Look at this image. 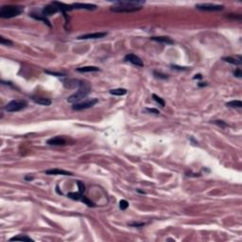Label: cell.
I'll use <instances>...</instances> for the list:
<instances>
[{
  "instance_id": "cb8c5ba5",
  "label": "cell",
  "mask_w": 242,
  "mask_h": 242,
  "mask_svg": "<svg viewBox=\"0 0 242 242\" xmlns=\"http://www.w3.org/2000/svg\"><path fill=\"white\" fill-rule=\"evenodd\" d=\"M80 201H81L82 202H84L85 204H87L88 206H90V207H94L95 206V203L93 202V201H91L89 199H87L86 197H84L83 195L81 196V198H80Z\"/></svg>"
},
{
  "instance_id": "277c9868",
  "label": "cell",
  "mask_w": 242,
  "mask_h": 242,
  "mask_svg": "<svg viewBox=\"0 0 242 242\" xmlns=\"http://www.w3.org/2000/svg\"><path fill=\"white\" fill-rule=\"evenodd\" d=\"M27 107V101L25 100H12L11 102H9L5 110L7 112L13 113V112H19V111L23 110L24 108Z\"/></svg>"
},
{
  "instance_id": "603a6c76",
  "label": "cell",
  "mask_w": 242,
  "mask_h": 242,
  "mask_svg": "<svg viewBox=\"0 0 242 242\" xmlns=\"http://www.w3.org/2000/svg\"><path fill=\"white\" fill-rule=\"evenodd\" d=\"M152 98H153V99L155 100L157 103H159V105H161L162 107H164V105H166V103H164V101L163 99H161L160 96H158L155 95V94H153V95H152Z\"/></svg>"
},
{
  "instance_id": "1f68e13d",
  "label": "cell",
  "mask_w": 242,
  "mask_h": 242,
  "mask_svg": "<svg viewBox=\"0 0 242 242\" xmlns=\"http://www.w3.org/2000/svg\"><path fill=\"white\" fill-rule=\"evenodd\" d=\"M146 111L148 113H151V114H160V112H159L157 109H154V108H146Z\"/></svg>"
},
{
  "instance_id": "7c38bea8",
  "label": "cell",
  "mask_w": 242,
  "mask_h": 242,
  "mask_svg": "<svg viewBox=\"0 0 242 242\" xmlns=\"http://www.w3.org/2000/svg\"><path fill=\"white\" fill-rule=\"evenodd\" d=\"M64 82V85L66 88H75V87H80L81 80H74V79H68V80H62Z\"/></svg>"
},
{
  "instance_id": "8992f818",
  "label": "cell",
  "mask_w": 242,
  "mask_h": 242,
  "mask_svg": "<svg viewBox=\"0 0 242 242\" xmlns=\"http://www.w3.org/2000/svg\"><path fill=\"white\" fill-rule=\"evenodd\" d=\"M196 8L200 11H205V12H217L223 9L222 5H216V4H197Z\"/></svg>"
},
{
  "instance_id": "4dcf8cb0",
  "label": "cell",
  "mask_w": 242,
  "mask_h": 242,
  "mask_svg": "<svg viewBox=\"0 0 242 242\" xmlns=\"http://www.w3.org/2000/svg\"><path fill=\"white\" fill-rule=\"evenodd\" d=\"M45 72L47 74H49V75H53V76H56V77H64V76H65V74L56 73V72H51V71H48V70H45Z\"/></svg>"
},
{
  "instance_id": "484cf974",
  "label": "cell",
  "mask_w": 242,
  "mask_h": 242,
  "mask_svg": "<svg viewBox=\"0 0 242 242\" xmlns=\"http://www.w3.org/2000/svg\"><path fill=\"white\" fill-rule=\"evenodd\" d=\"M153 74H154V76H155L156 78H158V79H163V80H167V79H168V76H167V75L163 74V73H161V72L154 71V72H153Z\"/></svg>"
},
{
  "instance_id": "ffe728a7",
  "label": "cell",
  "mask_w": 242,
  "mask_h": 242,
  "mask_svg": "<svg viewBox=\"0 0 242 242\" xmlns=\"http://www.w3.org/2000/svg\"><path fill=\"white\" fill-rule=\"evenodd\" d=\"M110 94L114 95V96H124L127 94V90L124 88L112 89V90H110Z\"/></svg>"
},
{
  "instance_id": "d590c367",
  "label": "cell",
  "mask_w": 242,
  "mask_h": 242,
  "mask_svg": "<svg viewBox=\"0 0 242 242\" xmlns=\"http://www.w3.org/2000/svg\"><path fill=\"white\" fill-rule=\"evenodd\" d=\"M202 78V76L201 75V74H198V75H195V77L193 79L194 80H197V79H201Z\"/></svg>"
},
{
  "instance_id": "d6a6232c",
  "label": "cell",
  "mask_w": 242,
  "mask_h": 242,
  "mask_svg": "<svg viewBox=\"0 0 242 242\" xmlns=\"http://www.w3.org/2000/svg\"><path fill=\"white\" fill-rule=\"evenodd\" d=\"M234 75L235 76V77H238V78H241V76H242V74H241V70L238 68V69H236L235 72H234Z\"/></svg>"
},
{
  "instance_id": "7a4b0ae2",
  "label": "cell",
  "mask_w": 242,
  "mask_h": 242,
  "mask_svg": "<svg viewBox=\"0 0 242 242\" xmlns=\"http://www.w3.org/2000/svg\"><path fill=\"white\" fill-rule=\"evenodd\" d=\"M91 92V87L88 83L86 82L81 81L80 85L79 87V90L76 92L75 94H73L72 96H70L68 99H67V101L69 103H79L80 100H82L83 99H85L87 96L89 95V93Z\"/></svg>"
},
{
  "instance_id": "52a82bcc",
  "label": "cell",
  "mask_w": 242,
  "mask_h": 242,
  "mask_svg": "<svg viewBox=\"0 0 242 242\" xmlns=\"http://www.w3.org/2000/svg\"><path fill=\"white\" fill-rule=\"evenodd\" d=\"M58 12H60L59 11V9L57 8V6L54 4V3H50V4H48L46 5V7H43V9H42V14L43 16H49V15H52V14H54Z\"/></svg>"
},
{
  "instance_id": "8d00e7d4",
  "label": "cell",
  "mask_w": 242,
  "mask_h": 242,
  "mask_svg": "<svg viewBox=\"0 0 242 242\" xmlns=\"http://www.w3.org/2000/svg\"><path fill=\"white\" fill-rule=\"evenodd\" d=\"M198 85H199L200 87H202V86H206L207 83H206V82H200V83L198 84Z\"/></svg>"
},
{
  "instance_id": "4316f807",
  "label": "cell",
  "mask_w": 242,
  "mask_h": 242,
  "mask_svg": "<svg viewBox=\"0 0 242 242\" xmlns=\"http://www.w3.org/2000/svg\"><path fill=\"white\" fill-rule=\"evenodd\" d=\"M130 227H136V228H141V227H144L146 225L145 222H130V223L128 224Z\"/></svg>"
},
{
  "instance_id": "2e32d148",
  "label": "cell",
  "mask_w": 242,
  "mask_h": 242,
  "mask_svg": "<svg viewBox=\"0 0 242 242\" xmlns=\"http://www.w3.org/2000/svg\"><path fill=\"white\" fill-rule=\"evenodd\" d=\"M78 72H80V73H86V72H99L100 71L99 67L96 66H83V67H78L76 69Z\"/></svg>"
},
{
  "instance_id": "44dd1931",
  "label": "cell",
  "mask_w": 242,
  "mask_h": 242,
  "mask_svg": "<svg viewBox=\"0 0 242 242\" xmlns=\"http://www.w3.org/2000/svg\"><path fill=\"white\" fill-rule=\"evenodd\" d=\"M226 106L232 108H242V102L240 100H232L230 102H227Z\"/></svg>"
},
{
  "instance_id": "7402d4cb",
  "label": "cell",
  "mask_w": 242,
  "mask_h": 242,
  "mask_svg": "<svg viewBox=\"0 0 242 242\" xmlns=\"http://www.w3.org/2000/svg\"><path fill=\"white\" fill-rule=\"evenodd\" d=\"M83 195V194H81V193H80V192H70V193H68V194H67V197L68 198H70V199H72V200H76V201H79V200H80V198H81V196Z\"/></svg>"
},
{
  "instance_id": "5bb4252c",
  "label": "cell",
  "mask_w": 242,
  "mask_h": 242,
  "mask_svg": "<svg viewBox=\"0 0 242 242\" xmlns=\"http://www.w3.org/2000/svg\"><path fill=\"white\" fill-rule=\"evenodd\" d=\"M151 39L152 41H155L158 43H166V45H173L174 41L171 40L169 37L167 36H160V37H151Z\"/></svg>"
},
{
  "instance_id": "ac0fdd59",
  "label": "cell",
  "mask_w": 242,
  "mask_h": 242,
  "mask_svg": "<svg viewBox=\"0 0 242 242\" xmlns=\"http://www.w3.org/2000/svg\"><path fill=\"white\" fill-rule=\"evenodd\" d=\"M30 16H31L32 18L36 19V20H40V21H43V22L45 23V24H46V25H47L48 27H51V25H50L49 21H48L47 19H46V16H43V14H42V15H39V14H35V13H30Z\"/></svg>"
},
{
  "instance_id": "836d02e7",
  "label": "cell",
  "mask_w": 242,
  "mask_h": 242,
  "mask_svg": "<svg viewBox=\"0 0 242 242\" xmlns=\"http://www.w3.org/2000/svg\"><path fill=\"white\" fill-rule=\"evenodd\" d=\"M173 67V69H178V70H187V67H181V66H177V65H171Z\"/></svg>"
},
{
  "instance_id": "30bf717a",
  "label": "cell",
  "mask_w": 242,
  "mask_h": 242,
  "mask_svg": "<svg viewBox=\"0 0 242 242\" xmlns=\"http://www.w3.org/2000/svg\"><path fill=\"white\" fill-rule=\"evenodd\" d=\"M46 174L47 175H64V176H69V175H73L71 172L64 170V169H59V168H51L48 169V170L45 171Z\"/></svg>"
},
{
  "instance_id": "e575fe53",
  "label": "cell",
  "mask_w": 242,
  "mask_h": 242,
  "mask_svg": "<svg viewBox=\"0 0 242 242\" xmlns=\"http://www.w3.org/2000/svg\"><path fill=\"white\" fill-rule=\"evenodd\" d=\"M25 180L26 181H32L33 180V177L32 176H30V175H27V176H25Z\"/></svg>"
},
{
  "instance_id": "83f0119b",
  "label": "cell",
  "mask_w": 242,
  "mask_h": 242,
  "mask_svg": "<svg viewBox=\"0 0 242 242\" xmlns=\"http://www.w3.org/2000/svg\"><path fill=\"white\" fill-rule=\"evenodd\" d=\"M0 43H1L2 45H6V46H12V41H9V40L5 39L4 37H1V38H0Z\"/></svg>"
},
{
  "instance_id": "f546056e",
  "label": "cell",
  "mask_w": 242,
  "mask_h": 242,
  "mask_svg": "<svg viewBox=\"0 0 242 242\" xmlns=\"http://www.w3.org/2000/svg\"><path fill=\"white\" fill-rule=\"evenodd\" d=\"M77 183H78V186H79V192L81 193V194H83V192L85 191V186L83 185V183H81L80 181H79Z\"/></svg>"
},
{
  "instance_id": "9c48e42d",
  "label": "cell",
  "mask_w": 242,
  "mask_h": 242,
  "mask_svg": "<svg viewBox=\"0 0 242 242\" xmlns=\"http://www.w3.org/2000/svg\"><path fill=\"white\" fill-rule=\"evenodd\" d=\"M107 35L106 32H95V33H88V34H83L78 37L79 40H87V39H100Z\"/></svg>"
},
{
  "instance_id": "5b68a950",
  "label": "cell",
  "mask_w": 242,
  "mask_h": 242,
  "mask_svg": "<svg viewBox=\"0 0 242 242\" xmlns=\"http://www.w3.org/2000/svg\"><path fill=\"white\" fill-rule=\"evenodd\" d=\"M99 102V100L96 99H89V100H86V101H83V102H79V103H75L72 106V108L73 110H76V111H80V110H83V109H88V108H91L93 107L95 104H96Z\"/></svg>"
},
{
  "instance_id": "9a60e30c",
  "label": "cell",
  "mask_w": 242,
  "mask_h": 242,
  "mask_svg": "<svg viewBox=\"0 0 242 242\" xmlns=\"http://www.w3.org/2000/svg\"><path fill=\"white\" fill-rule=\"evenodd\" d=\"M32 100L34 101L35 103L39 105H43V106H48L52 103V101L49 99H46V98H32Z\"/></svg>"
},
{
  "instance_id": "4fadbf2b",
  "label": "cell",
  "mask_w": 242,
  "mask_h": 242,
  "mask_svg": "<svg viewBox=\"0 0 242 242\" xmlns=\"http://www.w3.org/2000/svg\"><path fill=\"white\" fill-rule=\"evenodd\" d=\"M47 144L52 145V146H64V145L66 144V141H65V139H64L62 137L56 136V137H53L49 140H47Z\"/></svg>"
},
{
  "instance_id": "e0dca14e",
  "label": "cell",
  "mask_w": 242,
  "mask_h": 242,
  "mask_svg": "<svg viewBox=\"0 0 242 242\" xmlns=\"http://www.w3.org/2000/svg\"><path fill=\"white\" fill-rule=\"evenodd\" d=\"M222 60L229 62V64H235V65H240L241 64V57L238 56V60L236 59H234V58H231V57H224L222 58Z\"/></svg>"
},
{
  "instance_id": "8fae6325",
  "label": "cell",
  "mask_w": 242,
  "mask_h": 242,
  "mask_svg": "<svg viewBox=\"0 0 242 242\" xmlns=\"http://www.w3.org/2000/svg\"><path fill=\"white\" fill-rule=\"evenodd\" d=\"M72 9H88V11H94L96 9V5L93 4H82V3H75L71 5Z\"/></svg>"
},
{
  "instance_id": "d6986e66",
  "label": "cell",
  "mask_w": 242,
  "mask_h": 242,
  "mask_svg": "<svg viewBox=\"0 0 242 242\" xmlns=\"http://www.w3.org/2000/svg\"><path fill=\"white\" fill-rule=\"evenodd\" d=\"M9 240L11 241H33L32 238H28V236H27V235H23L13 236V238H12Z\"/></svg>"
},
{
  "instance_id": "3957f363",
  "label": "cell",
  "mask_w": 242,
  "mask_h": 242,
  "mask_svg": "<svg viewBox=\"0 0 242 242\" xmlns=\"http://www.w3.org/2000/svg\"><path fill=\"white\" fill-rule=\"evenodd\" d=\"M24 11L23 7L18 6H3L0 9V17L1 18H12L19 15Z\"/></svg>"
},
{
  "instance_id": "d4e9b609",
  "label": "cell",
  "mask_w": 242,
  "mask_h": 242,
  "mask_svg": "<svg viewBox=\"0 0 242 242\" xmlns=\"http://www.w3.org/2000/svg\"><path fill=\"white\" fill-rule=\"evenodd\" d=\"M129 207V202L125 200H121L119 201V208L121 210H126Z\"/></svg>"
},
{
  "instance_id": "6da1fadb",
  "label": "cell",
  "mask_w": 242,
  "mask_h": 242,
  "mask_svg": "<svg viewBox=\"0 0 242 242\" xmlns=\"http://www.w3.org/2000/svg\"><path fill=\"white\" fill-rule=\"evenodd\" d=\"M111 11L114 12H133L139 11L145 4V1H117Z\"/></svg>"
},
{
  "instance_id": "ba28073f",
  "label": "cell",
  "mask_w": 242,
  "mask_h": 242,
  "mask_svg": "<svg viewBox=\"0 0 242 242\" xmlns=\"http://www.w3.org/2000/svg\"><path fill=\"white\" fill-rule=\"evenodd\" d=\"M124 60L126 62H130V64H133L136 65V66H139V67L144 66L142 60L140 59L138 56L134 55V54H127L124 57Z\"/></svg>"
},
{
  "instance_id": "f1b7e54d",
  "label": "cell",
  "mask_w": 242,
  "mask_h": 242,
  "mask_svg": "<svg viewBox=\"0 0 242 242\" xmlns=\"http://www.w3.org/2000/svg\"><path fill=\"white\" fill-rule=\"evenodd\" d=\"M213 123L217 125V126H220V127H221V128H224L227 126V124L222 120H214V121H213Z\"/></svg>"
}]
</instances>
